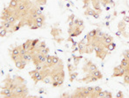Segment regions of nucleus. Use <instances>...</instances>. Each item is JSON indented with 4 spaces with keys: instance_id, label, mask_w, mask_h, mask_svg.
<instances>
[{
    "instance_id": "f257e3e1",
    "label": "nucleus",
    "mask_w": 129,
    "mask_h": 98,
    "mask_svg": "<svg viewBox=\"0 0 129 98\" xmlns=\"http://www.w3.org/2000/svg\"><path fill=\"white\" fill-rule=\"evenodd\" d=\"M98 66L92 62L91 60H89V59H85V63L83 65V66L82 67V71H83L84 73H89V72H91L93 71L97 70Z\"/></svg>"
},
{
    "instance_id": "f03ea898",
    "label": "nucleus",
    "mask_w": 129,
    "mask_h": 98,
    "mask_svg": "<svg viewBox=\"0 0 129 98\" xmlns=\"http://www.w3.org/2000/svg\"><path fill=\"white\" fill-rule=\"evenodd\" d=\"M29 75L31 76V79L34 81V84H37L40 81H42L43 76H42V74L41 73V72L38 71L37 69L30 71V72H29Z\"/></svg>"
},
{
    "instance_id": "7ed1b4c3",
    "label": "nucleus",
    "mask_w": 129,
    "mask_h": 98,
    "mask_svg": "<svg viewBox=\"0 0 129 98\" xmlns=\"http://www.w3.org/2000/svg\"><path fill=\"white\" fill-rule=\"evenodd\" d=\"M125 74V70L120 64L118 65L117 66H115L112 71V78H117V77H123V75Z\"/></svg>"
},
{
    "instance_id": "20e7f679",
    "label": "nucleus",
    "mask_w": 129,
    "mask_h": 98,
    "mask_svg": "<svg viewBox=\"0 0 129 98\" xmlns=\"http://www.w3.org/2000/svg\"><path fill=\"white\" fill-rule=\"evenodd\" d=\"M12 78L11 77L10 74H7L6 77L5 78L3 81H2V86H1V88H12Z\"/></svg>"
},
{
    "instance_id": "39448f33",
    "label": "nucleus",
    "mask_w": 129,
    "mask_h": 98,
    "mask_svg": "<svg viewBox=\"0 0 129 98\" xmlns=\"http://www.w3.org/2000/svg\"><path fill=\"white\" fill-rule=\"evenodd\" d=\"M45 19H46V17H45V15L43 13H41V15H39L37 18H36L35 19V24L36 26L38 27V28H41V27L43 26V24L45 23Z\"/></svg>"
},
{
    "instance_id": "423d86ee",
    "label": "nucleus",
    "mask_w": 129,
    "mask_h": 98,
    "mask_svg": "<svg viewBox=\"0 0 129 98\" xmlns=\"http://www.w3.org/2000/svg\"><path fill=\"white\" fill-rule=\"evenodd\" d=\"M12 89L11 88H1V97H5V98H12Z\"/></svg>"
},
{
    "instance_id": "0eeeda50",
    "label": "nucleus",
    "mask_w": 129,
    "mask_h": 98,
    "mask_svg": "<svg viewBox=\"0 0 129 98\" xmlns=\"http://www.w3.org/2000/svg\"><path fill=\"white\" fill-rule=\"evenodd\" d=\"M14 64H15V66L17 67L18 69L22 70V69H24L25 67H26V65L27 64V61L25 60L24 57H23V58L20 59V60H18V61H16V62H14Z\"/></svg>"
},
{
    "instance_id": "6e6552de",
    "label": "nucleus",
    "mask_w": 129,
    "mask_h": 98,
    "mask_svg": "<svg viewBox=\"0 0 129 98\" xmlns=\"http://www.w3.org/2000/svg\"><path fill=\"white\" fill-rule=\"evenodd\" d=\"M22 48H23L22 44L18 45V46L14 47V48L12 50V55H11V56H12V55H20V50H21V49H22Z\"/></svg>"
},
{
    "instance_id": "1a4fd4ad",
    "label": "nucleus",
    "mask_w": 129,
    "mask_h": 98,
    "mask_svg": "<svg viewBox=\"0 0 129 98\" xmlns=\"http://www.w3.org/2000/svg\"><path fill=\"white\" fill-rule=\"evenodd\" d=\"M32 41H33V40L28 39V40H26V41L25 42V43L22 44L23 49H24L25 50H26V52L28 51L29 50H30V48H31V45H32Z\"/></svg>"
},
{
    "instance_id": "9d476101",
    "label": "nucleus",
    "mask_w": 129,
    "mask_h": 98,
    "mask_svg": "<svg viewBox=\"0 0 129 98\" xmlns=\"http://www.w3.org/2000/svg\"><path fill=\"white\" fill-rule=\"evenodd\" d=\"M7 33H8V30H7L4 26L0 25V35H1V37H5V36L7 34Z\"/></svg>"
},
{
    "instance_id": "9b49d317",
    "label": "nucleus",
    "mask_w": 129,
    "mask_h": 98,
    "mask_svg": "<svg viewBox=\"0 0 129 98\" xmlns=\"http://www.w3.org/2000/svg\"><path fill=\"white\" fill-rule=\"evenodd\" d=\"M77 75H78V72H77V71H76V72H70V82H73V81L77 79Z\"/></svg>"
},
{
    "instance_id": "f8f14e48",
    "label": "nucleus",
    "mask_w": 129,
    "mask_h": 98,
    "mask_svg": "<svg viewBox=\"0 0 129 98\" xmlns=\"http://www.w3.org/2000/svg\"><path fill=\"white\" fill-rule=\"evenodd\" d=\"M77 66H76L75 65H71V64H69L68 65V71L69 72H76L77 71Z\"/></svg>"
},
{
    "instance_id": "ddd939ff",
    "label": "nucleus",
    "mask_w": 129,
    "mask_h": 98,
    "mask_svg": "<svg viewBox=\"0 0 129 98\" xmlns=\"http://www.w3.org/2000/svg\"><path fill=\"white\" fill-rule=\"evenodd\" d=\"M46 63L48 65V66H51V65H53V56L49 55V54H48V55L47 56Z\"/></svg>"
},
{
    "instance_id": "4468645a",
    "label": "nucleus",
    "mask_w": 129,
    "mask_h": 98,
    "mask_svg": "<svg viewBox=\"0 0 129 98\" xmlns=\"http://www.w3.org/2000/svg\"><path fill=\"white\" fill-rule=\"evenodd\" d=\"M34 1H35L40 6H43V5H45L47 4V1H48V0H34Z\"/></svg>"
},
{
    "instance_id": "2eb2a0df",
    "label": "nucleus",
    "mask_w": 129,
    "mask_h": 98,
    "mask_svg": "<svg viewBox=\"0 0 129 98\" xmlns=\"http://www.w3.org/2000/svg\"><path fill=\"white\" fill-rule=\"evenodd\" d=\"M41 54H43L44 56H48V54H49V48H48V47H47V48L41 50Z\"/></svg>"
},
{
    "instance_id": "dca6fc26",
    "label": "nucleus",
    "mask_w": 129,
    "mask_h": 98,
    "mask_svg": "<svg viewBox=\"0 0 129 98\" xmlns=\"http://www.w3.org/2000/svg\"><path fill=\"white\" fill-rule=\"evenodd\" d=\"M60 57L58 56H53V64H57L60 61Z\"/></svg>"
},
{
    "instance_id": "f3484780",
    "label": "nucleus",
    "mask_w": 129,
    "mask_h": 98,
    "mask_svg": "<svg viewBox=\"0 0 129 98\" xmlns=\"http://www.w3.org/2000/svg\"><path fill=\"white\" fill-rule=\"evenodd\" d=\"M41 50H43V49L47 48V44H46V43H45L44 41L41 42Z\"/></svg>"
},
{
    "instance_id": "a211bd4d",
    "label": "nucleus",
    "mask_w": 129,
    "mask_h": 98,
    "mask_svg": "<svg viewBox=\"0 0 129 98\" xmlns=\"http://www.w3.org/2000/svg\"><path fill=\"white\" fill-rule=\"evenodd\" d=\"M60 97H70V95L68 93H63L61 94V95H60Z\"/></svg>"
},
{
    "instance_id": "6ab92c4d",
    "label": "nucleus",
    "mask_w": 129,
    "mask_h": 98,
    "mask_svg": "<svg viewBox=\"0 0 129 98\" xmlns=\"http://www.w3.org/2000/svg\"><path fill=\"white\" fill-rule=\"evenodd\" d=\"M116 97H124V95L121 91H119V93L116 95Z\"/></svg>"
},
{
    "instance_id": "aec40b11",
    "label": "nucleus",
    "mask_w": 129,
    "mask_h": 98,
    "mask_svg": "<svg viewBox=\"0 0 129 98\" xmlns=\"http://www.w3.org/2000/svg\"><path fill=\"white\" fill-rule=\"evenodd\" d=\"M126 23H127V24H128V25H129V22H126Z\"/></svg>"
}]
</instances>
